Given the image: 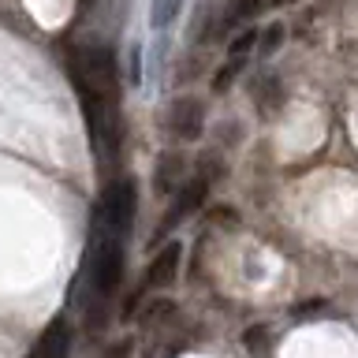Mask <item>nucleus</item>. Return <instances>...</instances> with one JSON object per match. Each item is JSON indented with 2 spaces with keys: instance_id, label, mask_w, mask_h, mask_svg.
I'll list each match as a JSON object with an SVG mask.
<instances>
[{
  "instance_id": "dca6fc26",
  "label": "nucleus",
  "mask_w": 358,
  "mask_h": 358,
  "mask_svg": "<svg viewBox=\"0 0 358 358\" xmlns=\"http://www.w3.org/2000/svg\"><path fill=\"white\" fill-rule=\"evenodd\" d=\"M209 220L224 224V228H235V224H239V209H231L228 201H220V206H209Z\"/></svg>"
},
{
  "instance_id": "7ed1b4c3",
  "label": "nucleus",
  "mask_w": 358,
  "mask_h": 358,
  "mask_svg": "<svg viewBox=\"0 0 358 358\" xmlns=\"http://www.w3.org/2000/svg\"><path fill=\"white\" fill-rule=\"evenodd\" d=\"M168 131L176 134L179 142H198L201 131H206V101L201 97H176L168 105Z\"/></svg>"
},
{
  "instance_id": "f03ea898",
  "label": "nucleus",
  "mask_w": 358,
  "mask_h": 358,
  "mask_svg": "<svg viewBox=\"0 0 358 358\" xmlns=\"http://www.w3.org/2000/svg\"><path fill=\"white\" fill-rule=\"evenodd\" d=\"M134 213H138V183H134L131 176H123V179H116V183L105 190V194H101L94 217L105 224L108 231H116V235L127 239L131 224H134Z\"/></svg>"
},
{
  "instance_id": "0eeeda50",
  "label": "nucleus",
  "mask_w": 358,
  "mask_h": 358,
  "mask_svg": "<svg viewBox=\"0 0 358 358\" xmlns=\"http://www.w3.org/2000/svg\"><path fill=\"white\" fill-rule=\"evenodd\" d=\"M187 172V161L179 150H164L161 157H157V172H153V187L161 190V194H172V190H179V179H183Z\"/></svg>"
},
{
  "instance_id": "ddd939ff",
  "label": "nucleus",
  "mask_w": 358,
  "mask_h": 358,
  "mask_svg": "<svg viewBox=\"0 0 358 358\" xmlns=\"http://www.w3.org/2000/svg\"><path fill=\"white\" fill-rule=\"evenodd\" d=\"M280 45H284V22H268L265 30H257V52L273 56Z\"/></svg>"
},
{
  "instance_id": "20e7f679",
  "label": "nucleus",
  "mask_w": 358,
  "mask_h": 358,
  "mask_svg": "<svg viewBox=\"0 0 358 358\" xmlns=\"http://www.w3.org/2000/svg\"><path fill=\"white\" fill-rule=\"evenodd\" d=\"M179 262H183V243H168L161 254L150 262V268H145V276H142V291L145 287H168V284H176V276H179ZM142 291L131 299V306L134 310V302L142 299Z\"/></svg>"
},
{
  "instance_id": "4468645a",
  "label": "nucleus",
  "mask_w": 358,
  "mask_h": 358,
  "mask_svg": "<svg viewBox=\"0 0 358 358\" xmlns=\"http://www.w3.org/2000/svg\"><path fill=\"white\" fill-rule=\"evenodd\" d=\"M220 176H224V161H220V153H206L198 161V179H206V183L213 187V183H220Z\"/></svg>"
},
{
  "instance_id": "6ab92c4d",
  "label": "nucleus",
  "mask_w": 358,
  "mask_h": 358,
  "mask_svg": "<svg viewBox=\"0 0 358 358\" xmlns=\"http://www.w3.org/2000/svg\"><path fill=\"white\" fill-rule=\"evenodd\" d=\"M142 78V45H131V83Z\"/></svg>"
},
{
  "instance_id": "f257e3e1",
  "label": "nucleus",
  "mask_w": 358,
  "mask_h": 358,
  "mask_svg": "<svg viewBox=\"0 0 358 358\" xmlns=\"http://www.w3.org/2000/svg\"><path fill=\"white\" fill-rule=\"evenodd\" d=\"M67 75L71 83H83L86 90H94L97 97L120 105L123 90H120V60L108 45H83V49L67 52Z\"/></svg>"
},
{
  "instance_id": "412c9836",
  "label": "nucleus",
  "mask_w": 358,
  "mask_h": 358,
  "mask_svg": "<svg viewBox=\"0 0 358 358\" xmlns=\"http://www.w3.org/2000/svg\"><path fill=\"white\" fill-rule=\"evenodd\" d=\"M27 358H38V355H34V351H30V355H27Z\"/></svg>"
},
{
  "instance_id": "aec40b11",
  "label": "nucleus",
  "mask_w": 358,
  "mask_h": 358,
  "mask_svg": "<svg viewBox=\"0 0 358 358\" xmlns=\"http://www.w3.org/2000/svg\"><path fill=\"white\" fill-rule=\"evenodd\" d=\"M273 4H295V0H273Z\"/></svg>"
},
{
  "instance_id": "1a4fd4ad",
  "label": "nucleus",
  "mask_w": 358,
  "mask_h": 358,
  "mask_svg": "<svg viewBox=\"0 0 358 358\" xmlns=\"http://www.w3.org/2000/svg\"><path fill=\"white\" fill-rule=\"evenodd\" d=\"M268 4H273V0H231V4H228V15H224V22H228V27H239V22H246V19L262 15Z\"/></svg>"
},
{
  "instance_id": "9b49d317",
  "label": "nucleus",
  "mask_w": 358,
  "mask_h": 358,
  "mask_svg": "<svg viewBox=\"0 0 358 358\" xmlns=\"http://www.w3.org/2000/svg\"><path fill=\"white\" fill-rule=\"evenodd\" d=\"M254 49H257V30L246 27V30H239V34H235V38L228 41V60L246 64V56H250Z\"/></svg>"
},
{
  "instance_id": "f3484780",
  "label": "nucleus",
  "mask_w": 358,
  "mask_h": 358,
  "mask_svg": "<svg viewBox=\"0 0 358 358\" xmlns=\"http://www.w3.org/2000/svg\"><path fill=\"white\" fill-rule=\"evenodd\" d=\"M324 306H329V299H321V295H313V299H302L291 306V317H313V313H321Z\"/></svg>"
},
{
  "instance_id": "6e6552de",
  "label": "nucleus",
  "mask_w": 358,
  "mask_h": 358,
  "mask_svg": "<svg viewBox=\"0 0 358 358\" xmlns=\"http://www.w3.org/2000/svg\"><path fill=\"white\" fill-rule=\"evenodd\" d=\"M172 317H176V302L164 299V295H157V299H145V306L138 313V324H142V329H161V324L172 321Z\"/></svg>"
},
{
  "instance_id": "f8f14e48",
  "label": "nucleus",
  "mask_w": 358,
  "mask_h": 358,
  "mask_svg": "<svg viewBox=\"0 0 358 358\" xmlns=\"http://www.w3.org/2000/svg\"><path fill=\"white\" fill-rule=\"evenodd\" d=\"M179 8H183V0H153L150 4V22L157 30L172 27V22L179 19Z\"/></svg>"
},
{
  "instance_id": "39448f33",
  "label": "nucleus",
  "mask_w": 358,
  "mask_h": 358,
  "mask_svg": "<svg viewBox=\"0 0 358 358\" xmlns=\"http://www.w3.org/2000/svg\"><path fill=\"white\" fill-rule=\"evenodd\" d=\"M206 194H209V183L206 179H187L183 187L176 190V198H172V206H168V217H164V228H176V224H183L190 220L194 213L206 206Z\"/></svg>"
},
{
  "instance_id": "a211bd4d",
  "label": "nucleus",
  "mask_w": 358,
  "mask_h": 358,
  "mask_svg": "<svg viewBox=\"0 0 358 358\" xmlns=\"http://www.w3.org/2000/svg\"><path fill=\"white\" fill-rule=\"evenodd\" d=\"M131 355H134V340H131V336H123V340H116L105 351V358H131Z\"/></svg>"
},
{
  "instance_id": "2eb2a0df",
  "label": "nucleus",
  "mask_w": 358,
  "mask_h": 358,
  "mask_svg": "<svg viewBox=\"0 0 358 358\" xmlns=\"http://www.w3.org/2000/svg\"><path fill=\"white\" fill-rule=\"evenodd\" d=\"M239 71H243V64H235V60L224 64L220 71L213 75V94H228V86L235 83V75H239Z\"/></svg>"
},
{
  "instance_id": "423d86ee",
  "label": "nucleus",
  "mask_w": 358,
  "mask_h": 358,
  "mask_svg": "<svg viewBox=\"0 0 358 358\" xmlns=\"http://www.w3.org/2000/svg\"><path fill=\"white\" fill-rule=\"evenodd\" d=\"M67 351H71V324L64 317H52L49 329L41 332L38 347H34V355L38 358H67Z\"/></svg>"
},
{
  "instance_id": "9d476101",
  "label": "nucleus",
  "mask_w": 358,
  "mask_h": 358,
  "mask_svg": "<svg viewBox=\"0 0 358 358\" xmlns=\"http://www.w3.org/2000/svg\"><path fill=\"white\" fill-rule=\"evenodd\" d=\"M280 105H284V86H280L276 75H268L257 83V108L262 112H276Z\"/></svg>"
}]
</instances>
